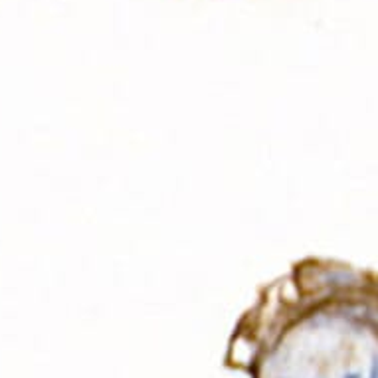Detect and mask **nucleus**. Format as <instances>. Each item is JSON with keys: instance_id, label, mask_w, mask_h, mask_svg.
<instances>
[{"instance_id": "nucleus-1", "label": "nucleus", "mask_w": 378, "mask_h": 378, "mask_svg": "<svg viewBox=\"0 0 378 378\" xmlns=\"http://www.w3.org/2000/svg\"><path fill=\"white\" fill-rule=\"evenodd\" d=\"M368 378H378V355L372 357V363H370V372H368Z\"/></svg>"}, {"instance_id": "nucleus-2", "label": "nucleus", "mask_w": 378, "mask_h": 378, "mask_svg": "<svg viewBox=\"0 0 378 378\" xmlns=\"http://www.w3.org/2000/svg\"><path fill=\"white\" fill-rule=\"evenodd\" d=\"M343 378H361V375L359 372H347Z\"/></svg>"}]
</instances>
